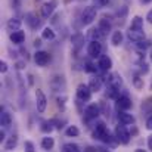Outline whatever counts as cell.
I'll return each instance as SVG.
<instances>
[{"label": "cell", "instance_id": "cell-1", "mask_svg": "<svg viewBox=\"0 0 152 152\" xmlns=\"http://www.w3.org/2000/svg\"><path fill=\"white\" fill-rule=\"evenodd\" d=\"M98 16V9L95 6H87L81 12V24L83 25H90Z\"/></svg>", "mask_w": 152, "mask_h": 152}, {"label": "cell", "instance_id": "cell-2", "mask_svg": "<svg viewBox=\"0 0 152 152\" xmlns=\"http://www.w3.org/2000/svg\"><path fill=\"white\" fill-rule=\"evenodd\" d=\"M130 137H132V134H130V132L126 129L124 124H121V126L118 124V126L115 127V139H117L118 143L127 145V143L130 142Z\"/></svg>", "mask_w": 152, "mask_h": 152}, {"label": "cell", "instance_id": "cell-3", "mask_svg": "<svg viewBox=\"0 0 152 152\" xmlns=\"http://www.w3.org/2000/svg\"><path fill=\"white\" fill-rule=\"evenodd\" d=\"M75 93H77V99L81 102H87L90 101V98H92V90H90V87H89V84H78L77 86V90H75Z\"/></svg>", "mask_w": 152, "mask_h": 152}, {"label": "cell", "instance_id": "cell-4", "mask_svg": "<svg viewBox=\"0 0 152 152\" xmlns=\"http://www.w3.org/2000/svg\"><path fill=\"white\" fill-rule=\"evenodd\" d=\"M56 6H58V0H49V1H45V3L42 4V7H40V13H42V16H43L45 19H49L52 15H53Z\"/></svg>", "mask_w": 152, "mask_h": 152}, {"label": "cell", "instance_id": "cell-5", "mask_svg": "<svg viewBox=\"0 0 152 152\" xmlns=\"http://www.w3.org/2000/svg\"><path fill=\"white\" fill-rule=\"evenodd\" d=\"M36 106H37V111L40 114H43L48 108V98L43 93V90H40V89L36 90Z\"/></svg>", "mask_w": 152, "mask_h": 152}, {"label": "cell", "instance_id": "cell-6", "mask_svg": "<svg viewBox=\"0 0 152 152\" xmlns=\"http://www.w3.org/2000/svg\"><path fill=\"white\" fill-rule=\"evenodd\" d=\"M87 55L90 58H101L102 56V45L99 40H92L87 46Z\"/></svg>", "mask_w": 152, "mask_h": 152}, {"label": "cell", "instance_id": "cell-7", "mask_svg": "<svg viewBox=\"0 0 152 152\" xmlns=\"http://www.w3.org/2000/svg\"><path fill=\"white\" fill-rule=\"evenodd\" d=\"M34 62H36L39 66H46V65L50 62V55H49V52L37 50L34 53Z\"/></svg>", "mask_w": 152, "mask_h": 152}, {"label": "cell", "instance_id": "cell-8", "mask_svg": "<svg viewBox=\"0 0 152 152\" xmlns=\"http://www.w3.org/2000/svg\"><path fill=\"white\" fill-rule=\"evenodd\" d=\"M106 133H109V130H108L106 124H105L103 121H99V123L96 124L95 130H93V139L102 140V139H103V137L106 136Z\"/></svg>", "mask_w": 152, "mask_h": 152}, {"label": "cell", "instance_id": "cell-9", "mask_svg": "<svg viewBox=\"0 0 152 152\" xmlns=\"http://www.w3.org/2000/svg\"><path fill=\"white\" fill-rule=\"evenodd\" d=\"M127 39L133 43H139V42L145 40V33H143V30H132L130 28L127 31Z\"/></svg>", "mask_w": 152, "mask_h": 152}, {"label": "cell", "instance_id": "cell-10", "mask_svg": "<svg viewBox=\"0 0 152 152\" xmlns=\"http://www.w3.org/2000/svg\"><path fill=\"white\" fill-rule=\"evenodd\" d=\"M84 114H86V117H87L89 120L98 118V117H99V114H101V108H99V105H98V103H90V105H87V106H86Z\"/></svg>", "mask_w": 152, "mask_h": 152}, {"label": "cell", "instance_id": "cell-11", "mask_svg": "<svg viewBox=\"0 0 152 152\" xmlns=\"http://www.w3.org/2000/svg\"><path fill=\"white\" fill-rule=\"evenodd\" d=\"M115 101H117V106H118V109H120V111H127V109H130V108L133 106L132 99H130L129 96H126V95L118 96Z\"/></svg>", "mask_w": 152, "mask_h": 152}, {"label": "cell", "instance_id": "cell-12", "mask_svg": "<svg viewBox=\"0 0 152 152\" xmlns=\"http://www.w3.org/2000/svg\"><path fill=\"white\" fill-rule=\"evenodd\" d=\"M98 68L101 71H103V72H108L112 68V59L109 56H106V55H102L99 58V61H98Z\"/></svg>", "mask_w": 152, "mask_h": 152}, {"label": "cell", "instance_id": "cell-13", "mask_svg": "<svg viewBox=\"0 0 152 152\" xmlns=\"http://www.w3.org/2000/svg\"><path fill=\"white\" fill-rule=\"evenodd\" d=\"M118 120H120V123L124 124V126H133V124L136 123L134 115L129 114L127 111H121V112L118 114Z\"/></svg>", "mask_w": 152, "mask_h": 152}, {"label": "cell", "instance_id": "cell-14", "mask_svg": "<svg viewBox=\"0 0 152 152\" xmlns=\"http://www.w3.org/2000/svg\"><path fill=\"white\" fill-rule=\"evenodd\" d=\"M9 39H10V42H12L13 45H22V43L25 42V33H24L22 30L13 31V33H10Z\"/></svg>", "mask_w": 152, "mask_h": 152}, {"label": "cell", "instance_id": "cell-15", "mask_svg": "<svg viewBox=\"0 0 152 152\" xmlns=\"http://www.w3.org/2000/svg\"><path fill=\"white\" fill-rule=\"evenodd\" d=\"M25 21H27V24H28L33 30H37V28H40V25H42V21H40L34 13H27V15H25Z\"/></svg>", "mask_w": 152, "mask_h": 152}, {"label": "cell", "instance_id": "cell-16", "mask_svg": "<svg viewBox=\"0 0 152 152\" xmlns=\"http://www.w3.org/2000/svg\"><path fill=\"white\" fill-rule=\"evenodd\" d=\"M21 25H22V21H21L19 18H10V19L7 21V24H6V28H7L10 33H13V31L21 30Z\"/></svg>", "mask_w": 152, "mask_h": 152}, {"label": "cell", "instance_id": "cell-17", "mask_svg": "<svg viewBox=\"0 0 152 152\" xmlns=\"http://www.w3.org/2000/svg\"><path fill=\"white\" fill-rule=\"evenodd\" d=\"M102 84H103V83H102V78L98 77V75H96V77H92L90 81H89V87H90V90L95 92V93H96V92H101Z\"/></svg>", "mask_w": 152, "mask_h": 152}, {"label": "cell", "instance_id": "cell-18", "mask_svg": "<svg viewBox=\"0 0 152 152\" xmlns=\"http://www.w3.org/2000/svg\"><path fill=\"white\" fill-rule=\"evenodd\" d=\"M71 43H72V48L80 49V48L83 46V43H84V36L80 34V33L72 34V37H71Z\"/></svg>", "mask_w": 152, "mask_h": 152}, {"label": "cell", "instance_id": "cell-19", "mask_svg": "<svg viewBox=\"0 0 152 152\" xmlns=\"http://www.w3.org/2000/svg\"><path fill=\"white\" fill-rule=\"evenodd\" d=\"M108 84L120 90V87H121V84H123V80H121V77H120L118 74H111L109 78H108Z\"/></svg>", "mask_w": 152, "mask_h": 152}, {"label": "cell", "instance_id": "cell-20", "mask_svg": "<svg viewBox=\"0 0 152 152\" xmlns=\"http://www.w3.org/2000/svg\"><path fill=\"white\" fill-rule=\"evenodd\" d=\"M16 145H18V134H12V136H9L7 140L4 142V149H6V151H12V149L16 148Z\"/></svg>", "mask_w": 152, "mask_h": 152}, {"label": "cell", "instance_id": "cell-21", "mask_svg": "<svg viewBox=\"0 0 152 152\" xmlns=\"http://www.w3.org/2000/svg\"><path fill=\"white\" fill-rule=\"evenodd\" d=\"M98 27H99V30L102 31V34H103V36H106V34L111 31V28H112L111 21H108L106 18H103V19L99 21V25H98Z\"/></svg>", "mask_w": 152, "mask_h": 152}, {"label": "cell", "instance_id": "cell-22", "mask_svg": "<svg viewBox=\"0 0 152 152\" xmlns=\"http://www.w3.org/2000/svg\"><path fill=\"white\" fill-rule=\"evenodd\" d=\"M0 124H1L3 127H10V124H12V117H10L9 112H6V111H1V112H0Z\"/></svg>", "mask_w": 152, "mask_h": 152}, {"label": "cell", "instance_id": "cell-23", "mask_svg": "<svg viewBox=\"0 0 152 152\" xmlns=\"http://www.w3.org/2000/svg\"><path fill=\"white\" fill-rule=\"evenodd\" d=\"M130 28H132V30H143V18L139 16V15H136V16L132 19Z\"/></svg>", "mask_w": 152, "mask_h": 152}, {"label": "cell", "instance_id": "cell-24", "mask_svg": "<svg viewBox=\"0 0 152 152\" xmlns=\"http://www.w3.org/2000/svg\"><path fill=\"white\" fill-rule=\"evenodd\" d=\"M53 146H55V140H53V137L46 136V137L42 139V148H43L45 151H50V149H53Z\"/></svg>", "mask_w": 152, "mask_h": 152}, {"label": "cell", "instance_id": "cell-25", "mask_svg": "<svg viewBox=\"0 0 152 152\" xmlns=\"http://www.w3.org/2000/svg\"><path fill=\"white\" fill-rule=\"evenodd\" d=\"M123 39H124V36H123L121 31H114V33H112V37H111L112 46H120V45L123 43Z\"/></svg>", "mask_w": 152, "mask_h": 152}, {"label": "cell", "instance_id": "cell-26", "mask_svg": "<svg viewBox=\"0 0 152 152\" xmlns=\"http://www.w3.org/2000/svg\"><path fill=\"white\" fill-rule=\"evenodd\" d=\"M56 36H55V31L49 28V27H46V28H43V31H42V39H45V40H53Z\"/></svg>", "mask_w": 152, "mask_h": 152}, {"label": "cell", "instance_id": "cell-27", "mask_svg": "<svg viewBox=\"0 0 152 152\" xmlns=\"http://www.w3.org/2000/svg\"><path fill=\"white\" fill-rule=\"evenodd\" d=\"M89 37H90L92 40H101L102 37H105V36L102 34V31L99 30V27H98V28H92V30L89 31Z\"/></svg>", "mask_w": 152, "mask_h": 152}, {"label": "cell", "instance_id": "cell-28", "mask_svg": "<svg viewBox=\"0 0 152 152\" xmlns=\"http://www.w3.org/2000/svg\"><path fill=\"white\" fill-rule=\"evenodd\" d=\"M62 152H81V151H80L77 143H71L69 142V143H65L62 146Z\"/></svg>", "mask_w": 152, "mask_h": 152}, {"label": "cell", "instance_id": "cell-29", "mask_svg": "<svg viewBox=\"0 0 152 152\" xmlns=\"http://www.w3.org/2000/svg\"><path fill=\"white\" fill-rule=\"evenodd\" d=\"M65 134H66L68 137H77V136L80 134V130H78L77 126H69V127L65 130Z\"/></svg>", "mask_w": 152, "mask_h": 152}, {"label": "cell", "instance_id": "cell-30", "mask_svg": "<svg viewBox=\"0 0 152 152\" xmlns=\"http://www.w3.org/2000/svg\"><path fill=\"white\" fill-rule=\"evenodd\" d=\"M40 130H42L43 133H46V134H50L52 132H53V121H45V123L42 124Z\"/></svg>", "mask_w": 152, "mask_h": 152}, {"label": "cell", "instance_id": "cell-31", "mask_svg": "<svg viewBox=\"0 0 152 152\" xmlns=\"http://www.w3.org/2000/svg\"><path fill=\"white\" fill-rule=\"evenodd\" d=\"M143 84H145V83H143V78L136 74V75L133 77V86H134L137 90H140V89H143Z\"/></svg>", "mask_w": 152, "mask_h": 152}, {"label": "cell", "instance_id": "cell-32", "mask_svg": "<svg viewBox=\"0 0 152 152\" xmlns=\"http://www.w3.org/2000/svg\"><path fill=\"white\" fill-rule=\"evenodd\" d=\"M24 151L25 152H36L34 151V145H33V142L27 140V142L24 143Z\"/></svg>", "mask_w": 152, "mask_h": 152}, {"label": "cell", "instance_id": "cell-33", "mask_svg": "<svg viewBox=\"0 0 152 152\" xmlns=\"http://www.w3.org/2000/svg\"><path fill=\"white\" fill-rule=\"evenodd\" d=\"M56 102H58V106H59L61 109H64V108H65V102H66V96H59V98L56 99Z\"/></svg>", "mask_w": 152, "mask_h": 152}, {"label": "cell", "instance_id": "cell-34", "mask_svg": "<svg viewBox=\"0 0 152 152\" xmlns=\"http://www.w3.org/2000/svg\"><path fill=\"white\" fill-rule=\"evenodd\" d=\"M84 69H86L87 72H96V69H98V68H96V66H95V65H93L92 62H87V64H86V68H84Z\"/></svg>", "mask_w": 152, "mask_h": 152}, {"label": "cell", "instance_id": "cell-35", "mask_svg": "<svg viewBox=\"0 0 152 152\" xmlns=\"http://www.w3.org/2000/svg\"><path fill=\"white\" fill-rule=\"evenodd\" d=\"M0 72H1V74L7 72V64H6L4 61H1V62H0Z\"/></svg>", "mask_w": 152, "mask_h": 152}, {"label": "cell", "instance_id": "cell-36", "mask_svg": "<svg viewBox=\"0 0 152 152\" xmlns=\"http://www.w3.org/2000/svg\"><path fill=\"white\" fill-rule=\"evenodd\" d=\"M117 15H118V16H120V18H124V16H126V15H127V7H126V6H123V9H121V10H118V12H117Z\"/></svg>", "mask_w": 152, "mask_h": 152}, {"label": "cell", "instance_id": "cell-37", "mask_svg": "<svg viewBox=\"0 0 152 152\" xmlns=\"http://www.w3.org/2000/svg\"><path fill=\"white\" fill-rule=\"evenodd\" d=\"M146 129H148V130H152V115L146 120Z\"/></svg>", "mask_w": 152, "mask_h": 152}, {"label": "cell", "instance_id": "cell-38", "mask_svg": "<svg viewBox=\"0 0 152 152\" xmlns=\"http://www.w3.org/2000/svg\"><path fill=\"white\" fill-rule=\"evenodd\" d=\"M140 69H142L143 72H148V65H146L145 62H140Z\"/></svg>", "mask_w": 152, "mask_h": 152}, {"label": "cell", "instance_id": "cell-39", "mask_svg": "<svg viewBox=\"0 0 152 152\" xmlns=\"http://www.w3.org/2000/svg\"><path fill=\"white\" fill-rule=\"evenodd\" d=\"M84 152H98V148H93V146H87Z\"/></svg>", "mask_w": 152, "mask_h": 152}, {"label": "cell", "instance_id": "cell-40", "mask_svg": "<svg viewBox=\"0 0 152 152\" xmlns=\"http://www.w3.org/2000/svg\"><path fill=\"white\" fill-rule=\"evenodd\" d=\"M146 21H148L149 24H152V9L148 12V15H146Z\"/></svg>", "mask_w": 152, "mask_h": 152}, {"label": "cell", "instance_id": "cell-41", "mask_svg": "<svg viewBox=\"0 0 152 152\" xmlns=\"http://www.w3.org/2000/svg\"><path fill=\"white\" fill-rule=\"evenodd\" d=\"M148 149L152 152V134L148 137Z\"/></svg>", "mask_w": 152, "mask_h": 152}, {"label": "cell", "instance_id": "cell-42", "mask_svg": "<svg viewBox=\"0 0 152 152\" xmlns=\"http://www.w3.org/2000/svg\"><path fill=\"white\" fill-rule=\"evenodd\" d=\"M40 45H42V39H36V40H34V46H36V48H39Z\"/></svg>", "mask_w": 152, "mask_h": 152}, {"label": "cell", "instance_id": "cell-43", "mask_svg": "<svg viewBox=\"0 0 152 152\" xmlns=\"http://www.w3.org/2000/svg\"><path fill=\"white\" fill-rule=\"evenodd\" d=\"M108 1H109V0H98V3H99L101 6H106V4H108Z\"/></svg>", "mask_w": 152, "mask_h": 152}, {"label": "cell", "instance_id": "cell-44", "mask_svg": "<svg viewBox=\"0 0 152 152\" xmlns=\"http://www.w3.org/2000/svg\"><path fill=\"white\" fill-rule=\"evenodd\" d=\"M4 136H6V134H4V132H3V130H0V142H1V140H4V139H6V137H4Z\"/></svg>", "mask_w": 152, "mask_h": 152}, {"label": "cell", "instance_id": "cell-45", "mask_svg": "<svg viewBox=\"0 0 152 152\" xmlns=\"http://www.w3.org/2000/svg\"><path fill=\"white\" fill-rule=\"evenodd\" d=\"M24 64H25V62H18V64H16V65H18V69L24 68Z\"/></svg>", "mask_w": 152, "mask_h": 152}, {"label": "cell", "instance_id": "cell-46", "mask_svg": "<svg viewBox=\"0 0 152 152\" xmlns=\"http://www.w3.org/2000/svg\"><path fill=\"white\" fill-rule=\"evenodd\" d=\"M28 83H30V84H33V75H31V74L28 75Z\"/></svg>", "mask_w": 152, "mask_h": 152}, {"label": "cell", "instance_id": "cell-47", "mask_svg": "<svg viewBox=\"0 0 152 152\" xmlns=\"http://www.w3.org/2000/svg\"><path fill=\"white\" fill-rule=\"evenodd\" d=\"M98 152H109V151L105 149V148H98Z\"/></svg>", "mask_w": 152, "mask_h": 152}, {"label": "cell", "instance_id": "cell-48", "mask_svg": "<svg viewBox=\"0 0 152 152\" xmlns=\"http://www.w3.org/2000/svg\"><path fill=\"white\" fill-rule=\"evenodd\" d=\"M134 152H146V151H145V149H136Z\"/></svg>", "mask_w": 152, "mask_h": 152}, {"label": "cell", "instance_id": "cell-49", "mask_svg": "<svg viewBox=\"0 0 152 152\" xmlns=\"http://www.w3.org/2000/svg\"><path fill=\"white\" fill-rule=\"evenodd\" d=\"M149 59H151V62H152V49H151V52H149Z\"/></svg>", "mask_w": 152, "mask_h": 152}, {"label": "cell", "instance_id": "cell-50", "mask_svg": "<svg viewBox=\"0 0 152 152\" xmlns=\"http://www.w3.org/2000/svg\"><path fill=\"white\" fill-rule=\"evenodd\" d=\"M143 3H149V1H152V0H142Z\"/></svg>", "mask_w": 152, "mask_h": 152}]
</instances>
